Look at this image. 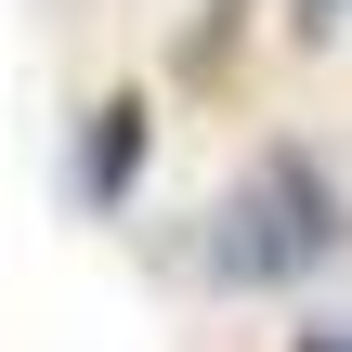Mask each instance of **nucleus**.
I'll return each mask as SVG.
<instances>
[{
	"instance_id": "1",
	"label": "nucleus",
	"mask_w": 352,
	"mask_h": 352,
	"mask_svg": "<svg viewBox=\"0 0 352 352\" xmlns=\"http://www.w3.org/2000/svg\"><path fill=\"white\" fill-rule=\"evenodd\" d=\"M327 248H340V183H327L300 144H274V157L209 209L196 274H209V287H287V274H314Z\"/></svg>"
},
{
	"instance_id": "2",
	"label": "nucleus",
	"mask_w": 352,
	"mask_h": 352,
	"mask_svg": "<svg viewBox=\"0 0 352 352\" xmlns=\"http://www.w3.org/2000/svg\"><path fill=\"white\" fill-rule=\"evenodd\" d=\"M144 131H157V118H144L131 91L91 104V131H78V196H91V209H118V196L144 183Z\"/></svg>"
},
{
	"instance_id": "3",
	"label": "nucleus",
	"mask_w": 352,
	"mask_h": 352,
	"mask_svg": "<svg viewBox=\"0 0 352 352\" xmlns=\"http://www.w3.org/2000/svg\"><path fill=\"white\" fill-rule=\"evenodd\" d=\"M300 352H352V327H300Z\"/></svg>"
},
{
	"instance_id": "4",
	"label": "nucleus",
	"mask_w": 352,
	"mask_h": 352,
	"mask_svg": "<svg viewBox=\"0 0 352 352\" xmlns=\"http://www.w3.org/2000/svg\"><path fill=\"white\" fill-rule=\"evenodd\" d=\"M300 26H314V39H327V26H340V0H300Z\"/></svg>"
}]
</instances>
